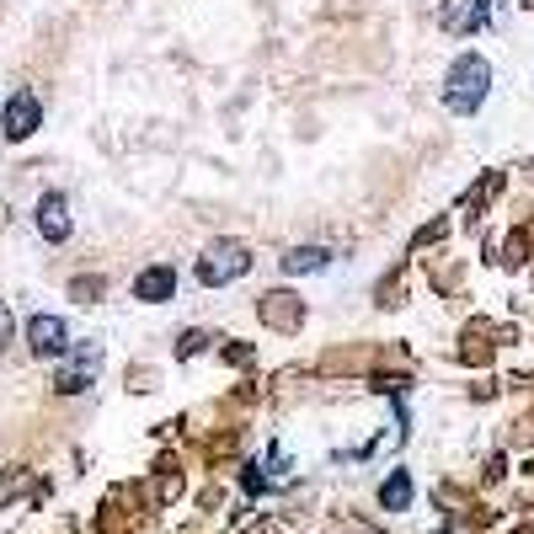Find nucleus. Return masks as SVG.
Returning <instances> with one entry per match:
<instances>
[{
  "label": "nucleus",
  "instance_id": "f03ea898",
  "mask_svg": "<svg viewBox=\"0 0 534 534\" xmlns=\"http://www.w3.org/2000/svg\"><path fill=\"white\" fill-rule=\"evenodd\" d=\"M251 273V251L246 241H235V235H225V241H209V251L198 257V284H235V278H246Z\"/></svg>",
  "mask_w": 534,
  "mask_h": 534
},
{
  "label": "nucleus",
  "instance_id": "7ed1b4c3",
  "mask_svg": "<svg viewBox=\"0 0 534 534\" xmlns=\"http://www.w3.org/2000/svg\"><path fill=\"white\" fill-rule=\"evenodd\" d=\"M0 129H6L11 145H22V139H33L43 129V102H38V91H11L6 97V113H0Z\"/></svg>",
  "mask_w": 534,
  "mask_h": 534
},
{
  "label": "nucleus",
  "instance_id": "ddd939ff",
  "mask_svg": "<svg viewBox=\"0 0 534 534\" xmlns=\"http://www.w3.org/2000/svg\"><path fill=\"white\" fill-rule=\"evenodd\" d=\"M11 332H17V321H11V310L0 305V348H6V342H11Z\"/></svg>",
  "mask_w": 534,
  "mask_h": 534
},
{
  "label": "nucleus",
  "instance_id": "1a4fd4ad",
  "mask_svg": "<svg viewBox=\"0 0 534 534\" xmlns=\"http://www.w3.org/2000/svg\"><path fill=\"white\" fill-rule=\"evenodd\" d=\"M326 262H332V251H326V246H294L284 257V273H321Z\"/></svg>",
  "mask_w": 534,
  "mask_h": 534
},
{
  "label": "nucleus",
  "instance_id": "4468645a",
  "mask_svg": "<svg viewBox=\"0 0 534 534\" xmlns=\"http://www.w3.org/2000/svg\"><path fill=\"white\" fill-rule=\"evenodd\" d=\"M86 294H102V278H81L75 284V300H86Z\"/></svg>",
  "mask_w": 534,
  "mask_h": 534
},
{
  "label": "nucleus",
  "instance_id": "6e6552de",
  "mask_svg": "<svg viewBox=\"0 0 534 534\" xmlns=\"http://www.w3.org/2000/svg\"><path fill=\"white\" fill-rule=\"evenodd\" d=\"M171 294H177V267H145V273L134 278V300H145V305H166Z\"/></svg>",
  "mask_w": 534,
  "mask_h": 534
},
{
  "label": "nucleus",
  "instance_id": "20e7f679",
  "mask_svg": "<svg viewBox=\"0 0 534 534\" xmlns=\"http://www.w3.org/2000/svg\"><path fill=\"white\" fill-rule=\"evenodd\" d=\"M486 22H492V0H438V27L454 38L481 33Z\"/></svg>",
  "mask_w": 534,
  "mask_h": 534
},
{
  "label": "nucleus",
  "instance_id": "0eeeda50",
  "mask_svg": "<svg viewBox=\"0 0 534 534\" xmlns=\"http://www.w3.org/2000/svg\"><path fill=\"white\" fill-rule=\"evenodd\" d=\"M38 235L43 241H70V198L65 193L38 198Z\"/></svg>",
  "mask_w": 534,
  "mask_h": 534
},
{
  "label": "nucleus",
  "instance_id": "423d86ee",
  "mask_svg": "<svg viewBox=\"0 0 534 534\" xmlns=\"http://www.w3.org/2000/svg\"><path fill=\"white\" fill-rule=\"evenodd\" d=\"M27 348H33V358H65L70 353V326L59 316H33L27 321Z\"/></svg>",
  "mask_w": 534,
  "mask_h": 534
},
{
  "label": "nucleus",
  "instance_id": "f257e3e1",
  "mask_svg": "<svg viewBox=\"0 0 534 534\" xmlns=\"http://www.w3.org/2000/svg\"><path fill=\"white\" fill-rule=\"evenodd\" d=\"M486 97H492V65L481 54H460L444 75V107L449 113H481Z\"/></svg>",
  "mask_w": 534,
  "mask_h": 534
},
{
  "label": "nucleus",
  "instance_id": "9d476101",
  "mask_svg": "<svg viewBox=\"0 0 534 534\" xmlns=\"http://www.w3.org/2000/svg\"><path fill=\"white\" fill-rule=\"evenodd\" d=\"M406 502H412V476H406V470H396V476H385V486H380V508L401 513Z\"/></svg>",
  "mask_w": 534,
  "mask_h": 534
},
{
  "label": "nucleus",
  "instance_id": "2eb2a0df",
  "mask_svg": "<svg viewBox=\"0 0 534 534\" xmlns=\"http://www.w3.org/2000/svg\"><path fill=\"white\" fill-rule=\"evenodd\" d=\"M524 6H534V0H524Z\"/></svg>",
  "mask_w": 534,
  "mask_h": 534
},
{
  "label": "nucleus",
  "instance_id": "39448f33",
  "mask_svg": "<svg viewBox=\"0 0 534 534\" xmlns=\"http://www.w3.org/2000/svg\"><path fill=\"white\" fill-rule=\"evenodd\" d=\"M97 369H102V348H97V342H81L70 364L54 374V390H59V396H81V390L97 380Z\"/></svg>",
  "mask_w": 534,
  "mask_h": 534
},
{
  "label": "nucleus",
  "instance_id": "9b49d317",
  "mask_svg": "<svg viewBox=\"0 0 534 534\" xmlns=\"http://www.w3.org/2000/svg\"><path fill=\"white\" fill-rule=\"evenodd\" d=\"M27 486H33V476L27 470H11V476H0V502H11V497H22Z\"/></svg>",
  "mask_w": 534,
  "mask_h": 534
},
{
  "label": "nucleus",
  "instance_id": "f8f14e48",
  "mask_svg": "<svg viewBox=\"0 0 534 534\" xmlns=\"http://www.w3.org/2000/svg\"><path fill=\"white\" fill-rule=\"evenodd\" d=\"M203 342H209V337H203V332H187V337H177V353L187 358V353H198V348H203Z\"/></svg>",
  "mask_w": 534,
  "mask_h": 534
}]
</instances>
